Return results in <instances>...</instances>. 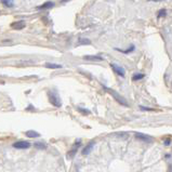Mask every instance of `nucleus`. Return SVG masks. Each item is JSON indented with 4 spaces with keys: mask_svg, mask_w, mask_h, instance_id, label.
<instances>
[{
    "mask_svg": "<svg viewBox=\"0 0 172 172\" xmlns=\"http://www.w3.org/2000/svg\"><path fill=\"white\" fill-rule=\"evenodd\" d=\"M104 89H105L106 91H107L108 93L109 94H112L113 96H114V99L116 101H117L119 104H121V105H124V106H128V103L126 102V100H124V98H122L121 95H119V94L116 92V91H114V90H112V89H109V88H106V87H104Z\"/></svg>",
    "mask_w": 172,
    "mask_h": 172,
    "instance_id": "obj_1",
    "label": "nucleus"
},
{
    "mask_svg": "<svg viewBox=\"0 0 172 172\" xmlns=\"http://www.w3.org/2000/svg\"><path fill=\"white\" fill-rule=\"evenodd\" d=\"M48 95H49V101H50V103L52 105H54L55 107H61L62 102H61L60 96L57 95L55 92H49Z\"/></svg>",
    "mask_w": 172,
    "mask_h": 172,
    "instance_id": "obj_2",
    "label": "nucleus"
},
{
    "mask_svg": "<svg viewBox=\"0 0 172 172\" xmlns=\"http://www.w3.org/2000/svg\"><path fill=\"white\" fill-rule=\"evenodd\" d=\"M13 147L17 148V149H27V148L30 147V143L26 141H19L13 144Z\"/></svg>",
    "mask_w": 172,
    "mask_h": 172,
    "instance_id": "obj_3",
    "label": "nucleus"
},
{
    "mask_svg": "<svg viewBox=\"0 0 172 172\" xmlns=\"http://www.w3.org/2000/svg\"><path fill=\"white\" fill-rule=\"evenodd\" d=\"M110 67L113 68V70H114L115 73L117 75H119V76L121 77H124V74H126V72H124V70L122 68L121 66H119V65L115 64V63H110Z\"/></svg>",
    "mask_w": 172,
    "mask_h": 172,
    "instance_id": "obj_4",
    "label": "nucleus"
},
{
    "mask_svg": "<svg viewBox=\"0 0 172 172\" xmlns=\"http://www.w3.org/2000/svg\"><path fill=\"white\" fill-rule=\"evenodd\" d=\"M135 138L138 140H140V141L145 142V143H152V142H153V138H151L149 135H146V134H143V133H136Z\"/></svg>",
    "mask_w": 172,
    "mask_h": 172,
    "instance_id": "obj_5",
    "label": "nucleus"
},
{
    "mask_svg": "<svg viewBox=\"0 0 172 172\" xmlns=\"http://www.w3.org/2000/svg\"><path fill=\"white\" fill-rule=\"evenodd\" d=\"M11 27L13 29H23L25 27V22L24 21H17L11 24Z\"/></svg>",
    "mask_w": 172,
    "mask_h": 172,
    "instance_id": "obj_6",
    "label": "nucleus"
},
{
    "mask_svg": "<svg viewBox=\"0 0 172 172\" xmlns=\"http://www.w3.org/2000/svg\"><path fill=\"white\" fill-rule=\"evenodd\" d=\"M94 146V142L93 141H91L90 143L88 144V145L86 146V147L82 149V155H88L89 153H90L91 151H92V148H93Z\"/></svg>",
    "mask_w": 172,
    "mask_h": 172,
    "instance_id": "obj_7",
    "label": "nucleus"
},
{
    "mask_svg": "<svg viewBox=\"0 0 172 172\" xmlns=\"http://www.w3.org/2000/svg\"><path fill=\"white\" fill-rule=\"evenodd\" d=\"M54 7V2H52V1H48V2L43 3V5H39V7H37V9L41 10V9H51V8Z\"/></svg>",
    "mask_w": 172,
    "mask_h": 172,
    "instance_id": "obj_8",
    "label": "nucleus"
},
{
    "mask_svg": "<svg viewBox=\"0 0 172 172\" xmlns=\"http://www.w3.org/2000/svg\"><path fill=\"white\" fill-rule=\"evenodd\" d=\"M84 59L88 61H103V57L98 56V55H86Z\"/></svg>",
    "mask_w": 172,
    "mask_h": 172,
    "instance_id": "obj_9",
    "label": "nucleus"
},
{
    "mask_svg": "<svg viewBox=\"0 0 172 172\" xmlns=\"http://www.w3.org/2000/svg\"><path fill=\"white\" fill-rule=\"evenodd\" d=\"M75 144H76V145L74 146V148H73V149L70 152V153L67 154V158H73V156H74V155H75V153H76L77 148H78L79 146H80V141H78V143H77V142H76V143H75Z\"/></svg>",
    "mask_w": 172,
    "mask_h": 172,
    "instance_id": "obj_10",
    "label": "nucleus"
},
{
    "mask_svg": "<svg viewBox=\"0 0 172 172\" xmlns=\"http://www.w3.org/2000/svg\"><path fill=\"white\" fill-rule=\"evenodd\" d=\"M45 67L47 68H51V70H59V68H62V65L53 64V63H45Z\"/></svg>",
    "mask_w": 172,
    "mask_h": 172,
    "instance_id": "obj_11",
    "label": "nucleus"
},
{
    "mask_svg": "<svg viewBox=\"0 0 172 172\" xmlns=\"http://www.w3.org/2000/svg\"><path fill=\"white\" fill-rule=\"evenodd\" d=\"M26 135L28 136V138H38V136H40V134H39L38 132H36V131L29 130V131L26 132Z\"/></svg>",
    "mask_w": 172,
    "mask_h": 172,
    "instance_id": "obj_12",
    "label": "nucleus"
},
{
    "mask_svg": "<svg viewBox=\"0 0 172 172\" xmlns=\"http://www.w3.org/2000/svg\"><path fill=\"white\" fill-rule=\"evenodd\" d=\"M1 2L8 8H12L14 5V0H1Z\"/></svg>",
    "mask_w": 172,
    "mask_h": 172,
    "instance_id": "obj_13",
    "label": "nucleus"
},
{
    "mask_svg": "<svg viewBox=\"0 0 172 172\" xmlns=\"http://www.w3.org/2000/svg\"><path fill=\"white\" fill-rule=\"evenodd\" d=\"M143 78H144V74H134L132 76V80L133 81H138V80H141Z\"/></svg>",
    "mask_w": 172,
    "mask_h": 172,
    "instance_id": "obj_14",
    "label": "nucleus"
},
{
    "mask_svg": "<svg viewBox=\"0 0 172 172\" xmlns=\"http://www.w3.org/2000/svg\"><path fill=\"white\" fill-rule=\"evenodd\" d=\"M116 50L120 51V52L124 53V54H128V53L132 52V51L134 50V45H131V48H130V49H127V50H121V49H116Z\"/></svg>",
    "mask_w": 172,
    "mask_h": 172,
    "instance_id": "obj_15",
    "label": "nucleus"
},
{
    "mask_svg": "<svg viewBox=\"0 0 172 172\" xmlns=\"http://www.w3.org/2000/svg\"><path fill=\"white\" fill-rule=\"evenodd\" d=\"M166 15H167V11H166L165 9H163V10H160L159 12H158L157 17H158V19H160V17H165Z\"/></svg>",
    "mask_w": 172,
    "mask_h": 172,
    "instance_id": "obj_16",
    "label": "nucleus"
},
{
    "mask_svg": "<svg viewBox=\"0 0 172 172\" xmlns=\"http://www.w3.org/2000/svg\"><path fill=\"white\" fill-rule=\"evenodd\" d=\"M79 43L80 45H90L91 41L89 39H84V38H79Z\"/></svg>",
    "mask_w": 172,
    "mask_h": 172,
    "instance_id": "obj_17",
    "label": "nucleus"
},
{
    "mask_svg": "<svg viewBox=\"0 0 172 172\" xmlns=\"http://www.w3.org/2000/svg\"><path fill=\"white\" fill-rule=\"evenodd\" d=\"M35 146H36L37 148H39V149L45 148V144H43V143H36V144H35Z\"/></svg>",
    "mask_w": 172,
    "mask_h": 172,
    "instance_id": "obj_18",
    "label": "nucleus"
},
{
    "mask_svg": "<svg viewBox=\"0 0 172 172\" xmlns=\"http://www.w3.org/2000/svg\"><path fill=\"white\" fill-rule=\"evenodd\" d=\"M142 110H148V112H152V110H155L154 108H149V107H144V106H141Z\"/></svg>",
    "mask_w": 172,
    "mask_h": 172,
    "instance_id": "obj_19",
    "label": "nucleus"
},
{
    "mask_svg": "<svg viewBox=\"0 0 172 172\" xmlns=\"http://www.w3.org/2000/svg\"><path fill=\"white\" fill-rule=\"evenodd\" d=\"M78 110L80 113H82V114H89V113H90L89 110H84V108H78Z\"/></svg>",
    "mask_w": 172,
    "mask_h": 172,
    "instance_id": "obj_20",
    "label": "nucleus"
},
{
    "mask_svg": "<svg viewBox=\"0 0 172 172\" xmlns=\"http://www.w3.org/2000/svg\"><path fill=\"white\" fill-rule=\"evenodd\" d=\"M165 144H166V145H169V144H170V139H167V140H166V141H165Z\"/></svg>",
    "mask_w": 172,
    "mask_h": 172,
    "instance_id": "obj_21",
    "label": "nucleus"
},
{
    "mask_svg": "<svg viewBox=\"0 0 172 172\" xmlns=\"http://www.w3.org/2000/svg\"><path fill=\"white\" fill-rule=\"evenodd\" d=\"M148 1H155V2H158V1H163V0H148Z\"/></svg>",
    "mask_w": 172,
    "mask_h": 172,
    "instance_id": "obj_22",
    "label": "nucleus"
},
{
    "mask_svg": "<svg viewBox=\"0 0 172 172\" xmlns=\"http://www.w3.org/2000/svg\"><path fill=\"white\" fill-rule=\"evenodd\" d=\"M67 1H68V0H62V2H67Z\"/></svg>",
    "mask_w": 172,
    "mask_h": 172,
    "instance_id": "obj_23",
    "label": "nucleus"
}]
</instances>
